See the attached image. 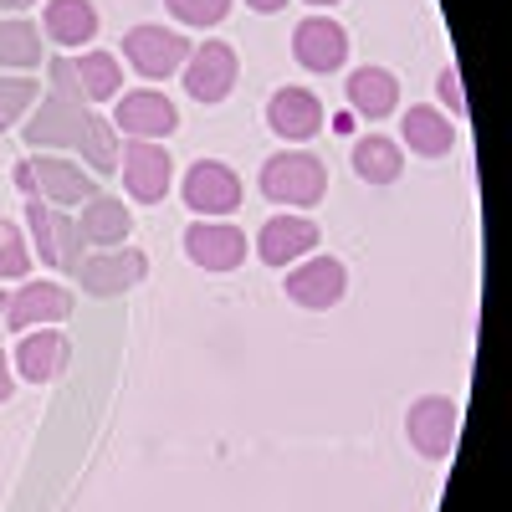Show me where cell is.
<instances>
[{"mask_svg":"<svg viewBox=\"0 0 512 512\" xmlns=\"http://www.w3.org/2000/svg\"><path fill=\"white\" fill-rule=\"evenodd\" d=\"M262 195L272 205H318L328 195V164L308 149H287L262 164Z\"/></svg>","mask_w":512,"mask_h":512,"instance_id":"obj_1","label":"cell"},{"mask_svg":"<svg viewBox=\"0 0 512 512\" xmlns=\"http://www.w3.org/2000/svg\"><path fill=\"white\" fill-rule=\"evenodd\" d=\"M26 216H31V241H36V262H47L57 272H77L88 241H82L77 221L62 216V205H47L41 195H26Z\"/></svg>","mask_w":512,"mask_h":512,"instance_id":"obj_2","label":"cell"},{"mask_svg":"<svg viewBox=\"0 0 512 512\" xmlns=\"http://www.w3.org/2000/svg\"><path fill=\"white\" fill-rule=\"evenodd\" d=\"M190 52H195V47H190L175 26H134V31L123 36V62L134 67L139 77H149V82L175 77Z\"/></svg>","mask_w":512,"mask_h":512,"instance_id":"obj_3","label":"cell"},{"mask_svg":"<svg viewBox=\"0 0 512 512\" xmlns=\"http://www.w3.org/2000/svg\"><path fill=\"white\" fill-rule=\"evenodd\" d=\"M118 175H123V190L134 200L159 205L169 195V185H175V159H169V149L154 144V139H128L118 149Z\"/></svg>","mask_w":512,"mask_h":512,"instance_id":"obj_4","label":"cell"},{"mask_svg":"<svg viewBox=\"0 0 512 512\" xmlns=\"http://www.w3.org/2000/svg\"><path fill=\"white\" fill-rule=\"evenodd\" d=\"M185 205L195 210V216H231V210H241V175L231 164L221 159H195L185 169V185H180Z\"/></svg>","mask_w":512,"mask_h":512,"instance_id":"obj_5","label":"cell"},{"mask_svg":"<svg viewBox=\"0 0 512 512\" xmlns=\"http://www.w3.org/2000/svg\"><path fill=\"white\" fill-rule=\"evenodd\" d=\"M180 72H185V93L195 103H221V98H231L236 77H241V57L231 41H205V47H195L185 57Z\"/></svg>","mask_w":512,"mask_h":512,"instance_id":"obj_6","label":"cell"},{"mask_svg":"<svg viewBox=\"0 0 512 512\" xmlns=\"http://www.w3.org/2000/svg\"><path fill=\"white\" fill-rule=\"evenodd\" d=\"M456 431H461V410L446 395H425L405 415V436L425 461H446L456 451Z\"/></svg>","mask_w":512,"mask_h":512,"instance_id":"obj_7","label":"cell"},{"mask_svg":"<svg viewBox=\"0 0 512 512\" xmlns=\"http://www.w3.org/2000/svg\"><path fill=\"white\" fill-rule=\"evenodd\" d=\"M149 277V256L139 246H108V251H93V256H82V267H77V282L82 292H93V297H118L128 287H139Z\"/></svg>","mask_w":512,"mask_h":512,"instance_id":"obj_8","label":"cell"},{"mask_svg":"<svg viewBox=\"0 0 512 512\" xmlns=\"http://www.w3.org/2000/svg\"><path fill=\"white\" fill-rule=\"evenodd\" d=\"M344 292H349V267L338 262V256H313V262L287 272V297L297 308L328 313V308L344 303Z\"/></svg>","mask_w":512,"mask_h":512,"instance_id":"obj_9","label":"cell"},{"mask_svg":"<svg viewBox=\"0 0 512 512\" xmlns=\"http://www.w3.org/2000/svg\"><path fill=\"white\" fill-rule=\"evenodd\" d=\"M93 108L77 103V98H62V93H47L36 108H31V123H26V139L36 149H72L88 128Z\"/></svg>","mask_w":512,"mask_h":512,"instance_id":"obj_10","label":"cell"},{"mask_svg":"<svg viewBox=\"0 0 512 512\" xmlns=\"http://www.w3.org/2000/svg\"><path fill=\"white\" fill-rule=\"evenodd\" d=\"M292 57H297V67H308V72H338V67L349 62V31L338 26L333 16L297 21V31H292Z\"/></svg>","mask_w":512,"mask_h":512,"instance_id":"obj_11","label":"cell"},{"mask_svg":"<svg viewBox=\"0 0 512 512\" xmlns=\"http://www.w3.org/2000/svg\"><path fill=\"white\" fill-rule=\"evenodd\" d=\"M113 123H118V134H134V139H164V134H175L180 128V108L169 103L164 93L154 88H139V93H123L113 103Z\"/></svg>","mask_w":512,"mask_h":512,"instance_id":"obj_12","label":"cell"},{"mask_svg":"<svg viewBox=\"0 0 512 512\" xmlns=\"http://www.w3.org/2000/svg\"><path fill=\"white\" fill-rule=\"evenodd\" d=\"M185 256L205 272H236L246 262V236L241 226H226V221H195L185 231Z\"/></svg>","mask_w":512,"mask_h":512,"instance_id":"obj_13","label":"cell"},{"mask_svg":"<svg viewBox=\"0 0 512 512\" xmlns=\"http://www.w3.org/2000/svg\"><path fill=\"white\" fill-rule=\"evenodd\" d=\"M31 169V190L47 200V205H82V200H93V175L88 169H77L72 159H57V154H36L26 159Z\"/></svg>","mask_w":512,"mask_h":512,"instance_id":"obj_14","label":"cell"},{"mask_svg":"<svg viewBox=\"0 0 512 512\" xmlns=\"http://www.w3.org/2000/svg\"><path fill=\"white\" fill-rule=\"evenodd\" d=\"M67 313H72V292L57 282H26L6 297V328H16V333H31L41 323H62Z\"/></svg>","mask_w":512,"mask_h":512,"instance_id":"obj_15","label":"cell"},{"mask_svg":"<svg viewBox=\"0 0 512 512\" xmlns=\"http://www.w3.org/2000/svg\"><path fill=\"white\" fill-rule=\"evenodd\" d=\"M267 123H272L277 139L303 144V139H313L318 128H323V103H318V93H308V88H277V93L267 98Z\"/></svg>","mask_w":512,"mask_h":512,"instance_id":"obj_16","label":"cell"},{"mask_svg":"<svg viewBox=\"0 0 512 512\" xmlns=\"http://www.w3.org/2000/svg\"><path fill=\"white\" fill-rule=\"evenodd\" d=\"M67 364H72V344L57 328H31L16 344V374L31 379V384H52Z\"/></svg>","mask_w":512,"mask_h":512,"instance_id":"obj_17","label":"cell"},{"mask_svg":"<svg viewBox=\"0 0 512 512\" xmlns=\"http://www.w3.org/2000/svg\"><path fill=\"white\" fill-rule=\"evenodd\" d=\"M313 246H318V221H308V216H272L256 231V256L267 267H287L297 256H308Z\"/></svg>","mask_w":512,"mask_h":512,"instance_id":"obj_18","label":"cell"},{"mask_svg":"<svg viewBox=\"0 0 512 512\" xmlns=\"http://www.w3.org/2000/svg\"><path fill=\"white\" fill-rule=\"evenodd\" d=\"M344 98H349V108L364 113V118H390V113L400 108V77H395L390 67H359V72H349V82H344Z\"/></svg>","mask_w":512,"mask_h":512,"instance_id":"obj_19","label":"cell"},{"mask_svg":"<svg viewBox=\"0 0 512 512\" xmlns=\"http://www.w3.org/2000/svg\"><path fill=\"white\" fill-rule=\"evenodd\" d=\"M77 231L88 246L108 251V246H123L128 231H134V216H128V205L113 200V195H93V200H82V216H77Z\"/></svg>","mask_w":512,"mask_h":512,"instance_id":"obj_20","label":"cell"},{"mask_svg":"<svg viewBox=\"0 0 512 512\" xmlns=\"http://www.w3.org/2000/svg\"><path fill=\"white\" fill-rule=\"evenodd\" d=\"M41 36L57 41V47H88V41L98 36L93 0H47V11H41Z\"/></svg>","mask_w":512,"mask_h":512,"instance_id":"obj_21","label":"cell"},{"mask_svg":"<svg viewBox=\"0 0 512 512\" xmlns=\"http://www.w3.org/2000/svg\"><path fill=\"white\" fill-rule=\"evenodd\" d=\"M400 134H405V144H410L415 154H425V159H441V154H451V149H456V123H451V118H441V108H431V103L405 108Z\"/></svg>","mask_w":512,"mask_h":512,"instance_id":"obj_22","label":"cell"},{"mask_svg":"<svg viewBox=\"0 0 512 512\" xmlns=\"http://www.w3.org/2000/svg\"><path fill=\"white\" fill-rule=\"evenodd\" d=\"M72 77H77V98L82 103H108L113 93H123V62L113 52L72 57Z\"/></svg>","mask_w":512,"mask_h":512,"instance_id":"obj_23","label":"cell"},{"mask_svg":"<svg viewBox=\"0 0 512 512\" xmlns=\"http://www.w3.org/2000/svg\"><path fill=\"white\" fill-rule=\"evenodd\" d=\"M354 175L369 185H395L405 175V154L390 134H364L354 144Z\"/></svg>","mask_w":512,"mask_h":512,"instance_id":"obj_24","label":"cell"},{"mask_svg":"<svg viewBox=\"0 0 512 512\" xmlns=\"http://www.w3.org/2000/svg\"><path fill=\"white\" fill-rule=\"evenodd\" d=\"M47 47V36H41V26L31 21H0V67H16V72H36L41 67V52Z\"/></svg>","mask_w":512,"mask_h":512,"instance_id":"obj_25","label":"cell"},{"mask_svg":"<svg viewBox=\"0 0 512 512\" xmlns=\"http://www.w3.org/2000/svg\"><path fill=\"white\" fill-rule=\"evenodd\" d=\"M77 149H82V159H88V169H98V175H113L118 169V134H113V123L108 118H88V128H82V139H77Z\"/></svg>","mask_w":512,"mask_h":512,"instance_id":"obj_26","label":"cell"},{"mask_svg":"<svg viewBox=\"0 0 512 512\" xmlns=\"http://www.w3.org/2000/svg\"><path fill=\"white\" fill-rule=\"evenodd\" d=\"M36 82L31 77H0V128H16L26 113H31V103H36Z\"/></svg>","mask_w":512,"mask_h":512,"instance_id":"obj_27","label":"cell"},{"mask_svg":"<svg viewBox=\"0 0 512 512\" xmlns=\"http://www.w3.org/2000/svg\"><path fill=\"white\" fill-rule=\"evenodd\" d=\"M31 272V251H26V236L16 221H0V277H26Z\"/></svg>","mask_w":512,"mask_h":512,"instance_id":"obj_28","label":"cell"},{"mask_svg":"<svg viewBox=\"0 0 512 512\" xmlns=\"http://www.w3.org/2000/svg\"><path fill=\"white\" fill-rule=\"evenodd\" d=\"M164 11L175 16L180 26H221L231 0H164Z\"/></svg>","mask_w":512,"mask_h":512,"instance_id":"obj_29","label":"cell"},{"mask_svg":"<svg viewBox=\"0 0 512 512\" xmlns=\"http://www.w3.org/2000/svg\"><path fill=\"white\" fill-rule=\"evenodd\" d=\"M436 88H441L446 108L461 118V113H466V93H461V72H456V62H446V67H441V82H436Z\"/></svg>","mask_w":512,"mask_h":512,"instance_id":"obj_30","label":"cell"},{"mask_svg":"<svg viewBox=\"0 0 512 512\" xmlns=\"http://www.w3.org/2000/svg\"><path fill=\"white\" fill-rule=\"evenodd\" d=\"M52 93L77 98V77H72V57H52ZM82 103V98H77Z\"/></svg>","mask_w":512,"mask_h":512,"instance_id":"obj_31","label":"cell"},{"mask_svg":"<svg viewBox=\"0 0 512 512\" xmlns=\"http://www.w3.org/2000/svg\"><path fill=\"white\" fill-rule=\"evenodd\" d=\"M16 395V379H11V359H6V349H0V405H6Z\"/></svg>","mask_w":512,"mask_h":512,"instance_id":"obj_32","label":"cell"},{"mask_svg":"<svg viewBox=\"0 0 512 512\" xmlns=\"http://www.w3.org/2000/svg\"><path fill=\"white\" fill-rule=\"evenodd\" d=\"M246 6H251V11H262V16H277L287 0H246Z\"/></svg>","mask_w":512,"mask_h":512,"instance_id":"obj_33","label":"cell"},{"mask_svg":"<svg viewBox=\"0 0 512 512\" xmlns=\"http://www.w3.org/2000/svg\"><path fill=\"white\" fill-rule=\"evenodd\" d=\"M31 0H0V11H26Z\"/></svg>","mask_w":512,"mask_h":512,"instance_id":"obj_34","label":"cell"},{"mask_svg":"<svg viewBox=\"0 0 512 512\" xmlns=\"http://www.w3.org/2000/svg\"><path fill=\"white\" fill-rule=\"evenodd\" d=\"M0 328H6V297H0Z\"/></svg>","mask_w":512,"mask_h":512,"instance_id":"obj_35","label":"cell"},{"mask_svg":"<svg viewBox=\"0 0 512 512\" xmlns=\"http://www.w3.org/2000/svg\"><path fill=\"white\" fill-rule=\"evenodd\" d=\"M308 6H338V0H308Z\"/></svg>","mask_w":512,"mask_h":512,"instance_id":"obj_36","label":"cell"}]
</instances>
